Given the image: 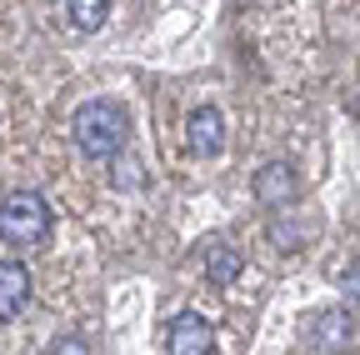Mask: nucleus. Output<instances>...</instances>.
Returning a JSON list of instances; mask_svg holds the SVG:
<instances>
[{
	"mask_svg": "<svg viewBox=\"0 0 360 355\" xmlns=\"http://www.w3.org/2000/svg\"><path fill=\"white\" fill-rule=\"evenodd\" d=\"M70 136H75L80 155H90V160H115L120 146L130 141V115H125L115 101H85V105L70 115Z\"/></svg>",
	"mask_w": 360,
	"mask_h": 355,
	"instance_id": "f257e3e1",
	"label": "nucleus"
},
{
	"mask_svg": "<svg viewBox=\"0 0 360 355\" xmlns=\"http://www.w3.org/2000/svg\"><path fill=\"white\" fill-rule=\"evenodd\" d=\"M51 226H56V210L40 191H15V195L0 200V240L6 245H15V250L40 245L51 235Z\"/></svg>",
	"mask_w": 360,
	"mask_h": 355,
	"instance_id": "f03ea898",
	"label": "nucleus"
},
{
	"mask_svg": "<svg viewBox=\"0 0 360 355\" xmlns=\"http://www.w3.org/2000/svg\"><path fill=\"white\" fill-rule=\"evenodd\" d=\"M165 355H215V330L210 321H200L195 310L170 321V335H165Z\"/></svg>",
	"mask_w": 360,
	"mask_h": 355,
	"instance_id": "7ed1b4c3",
	"label": "nucleus"
},
{
	"mask_svg": "<svg viewBox=\"0 0 360 355\" xmlns=\"http://www.w3.org/2000/svg\"><path fill=\"white\" fill-rule=\"evenodd\" d=\"M186 146H191L195 155H205V160L225 150V115H220L215 105H200V110L186 115Z\"/></svg>",
	"mask_w": 360,
	"mask_h": 355,
	"instance_id": "20e7f679",
	"label": "nucleus"
},
{
	"mask_svg": "<svg viewBox=\"0 0 360 355\" xmlns=\"http://www.w3.org/2000/svg\"><path fill=\"white\" fill-rule=\"evenodd\" d=\"M30 305V271L20 260H0V321H15Z\"/></svg>",
	"mask_w": 360,
	"mask_h": 355,
	"instance_id": "39448f33",
	"label": "nucleus"
},
{
	"mask_svg": "<svg viewBox=\"0 0 360 355\" xmlns=\"http://www.w3.org/2000/svg\"><path fill=\"white\" fill-rule=\"evenodd\" d=\"M255 195H260L265 205H285V200H295V195H300V175H295V165H285V160L260 165V175H255Z\"/></svg>",
	"mask_w": 360,
	"mask_h": 355,
	"instance_id": "423d86ee",
	"label": "nucleus"
},
{
	"mask_svg": "<svg viewBox=\"0 0 360 355\" xmlns=\"http://www.w3.org/2000/svg\"><path fill=\"white\" fill-rule=\"evenodd\" d=\"M310 335H315V350L345 355L350 350V316L345 310H321V316L310 321Z\"/></svg>",
	"mask_w": 360,
	"mask_h": 355,
	"instance_id": "0eeeda50",
	"label": "nucleus"
},
{
	"mask_svg": "<svg viewBox=\"0 0 360 355\" xmlns=\"http://www.w3.org/2000/svg\"><path fill=\"white\" fill-rule=\"evenodd\" d=\"M240 271H245L240 250H231V245H210V255H205V276H210L215 285H236Z\"/></svg>",
	"mask_w": 360,
	"mask_h": 355,
	"instance_id": "6e6552de",
	"label": "nucleus"
},
{
	"mask_svg": "<svg viewBox=\"0 0 360 355\" xmlns=\"http://www.w3.org/2000/svg\"><path fill=\"white\" fill-rule=\"evenodd\" d=\"M105 11H110V0H70V25L90 35L105 25Z\"/></svg>",
	"mask_w": 360,
	"mask_h": 355,
	"instance_id": "1a4fd4ad",
	"label": "nucleus"
},
{
	"mask_svg": "<svg viewBox=\"0 0 360 355\" xmlns=\"http://www.w3.org/2000/svg\"><path fill=\"white\" fill-rule=\"evenodd\" d=\"M51 355H90V345H85L80 335H60V340L51 345Z\"/></svg>",
	"mask_w": 360,
	"mask_h": 355,
	"instance_id": "9d476101",
	"label": "nucleus"
},
{
	"mask_svg": "<svg viewBox=\"0 0 360 355\" xmlns=\"http://www.w3.org/2000/svg\"><path fill=\"white\" fill-rule=\"evenodd\" d=\"M270 235H276V245H295V240H300V231L285 226V220H276V231H270Z\"/></svg>",
	"mask_w": 360,
	"mask_h": 355,
	"instance_id": "9b49d317",
	"label": "nucleus"
}]
</instances>
